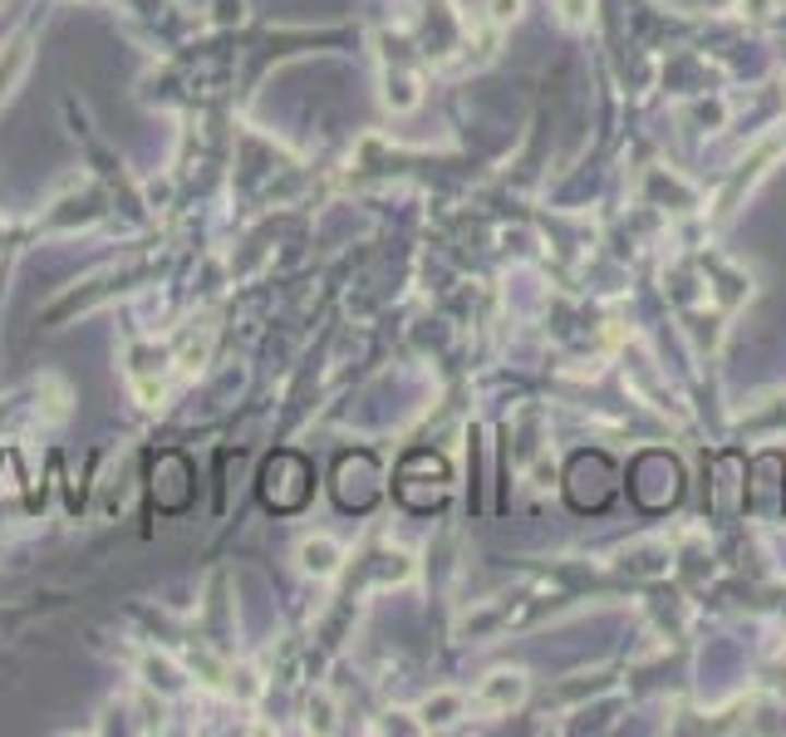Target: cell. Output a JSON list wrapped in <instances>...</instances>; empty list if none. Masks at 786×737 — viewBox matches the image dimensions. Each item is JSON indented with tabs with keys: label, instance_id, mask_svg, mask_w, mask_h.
<instances>
[{
	"label": "cell",
	"instance_id": "obj_1",
	"mask_svg": "<svg viewBox=\"0 0 786 737\" xmlns=\"http://www.w3.org/2000/svg\"><path fill=\"white\" fill-rule=\"evenodd\" d=\"M295 560H300V570L305 575H334L340 570V560H344V546L340 540H330V536H305L300 540V550H295Z\"/></svg>",
	"mask_w": 786,
	"mask_h": 737
},
{
	"label": "cell",
	"instance_id": "obj_2",
	"mask_svg": "<svg viewBox=\"0 0 786 737\" xmlns=\"http://www.w3.org/2000/svg\"><path fill=\"white\" fill-rule=\"evenodd\" d=\"M481 698H487L491 708H511V703H521V674H491L487 683H481Z\"/></svg>",
	"mask_w": 786,
	"mask_h": 737
},
{
	"label": "cell",
	"instance_id": "obj_3",
	"mask_svg": "<svg viewBox=\"0 0 786 737\" xmlns=\"http://www.w3.org/2000/svg\"><path fill=\"white\" fill-rule=\"evenodd\" d=\"M521 15V0H491V20L497 25H507V20H516Z\"/></svg>",
	"mask_w": 786,
	"mask_h": 737
}]
</instances>
